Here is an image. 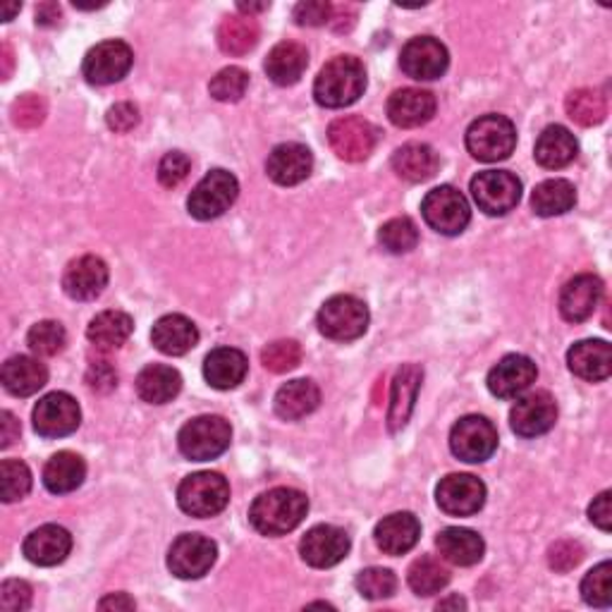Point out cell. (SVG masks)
I'll return each mask as SVG.
<instances>
[{"label": "cell", "instance_id": "obj_47", "mask_svg": "<svg viewBox=\"0 0 612 612\" xmlns=\"http://www.w3.org/2000/svg\"><path fill=\"white\" fill-rule=\"evenodd\" d=\"M249 89V74L242 68H225L213 76L209 84V92L215 101L223 104H237V101L247 94Z\"/></svg>", "mask_w": 612, "mask_h": 612}, {"label": "cell", "instance_id": "obj_27", "mask_svg": "<svg viewBox=\"0 0 612 612\" xmlns=\"http://www.w3.org/2000/svg\"><path fill=\"white\" fill-rule=\"evenodd\" d=\"M421 368L416 364H404L398 374H395L392 388H390V412H388V426L390 431H400L407 426L412 412L414 402L421 388Z\"/></svg>", "mask_w": 612, "mask_h": 612}, {"label": "cell", "instance_id": "obj_48", "mask_svg": "<svg viewBox=\"0 0 612 612\" xmlns=\"http://www.w3.org/2000/svg\"><path fill=\"white\" fill-rule=\"evenodd\" d=\"M356 591L368 601H382V598H390L398 591V577L390 569L368 567L356 574Z\"/></svg>", "mask_w": 612, "mask_h": 612}, {"label": "cell", "instance_id": "obj_56", "mask_svg": "<svg viewBox=\"0 0 612 612\" xmlns=\"http://www.w3.org/2000/svg\"><path fill=\"white\" fill-rule=\"evenodd\" d=\"M106 122L113 132H130L137 127L139 122V110L134 104H115L108 115H106Z\"/></svg>", "mask_w": 612, "mask_h": 612}, {"label": "cell", "instance_id": "obj_63", "mask_svg": "<svg viewBox=\"0 0 612 612\" xmlns=\"http://www.w3.org/2000/svg\"><path fill=\"white\" fill-rule=\"evenodd\" d=\"M20 3H3V20L10 22L12 17H15V12H20Z\"/></svg>", "mask_w": 612, "mask_h": 612}, {"label": "cell", "instance_id": "obj_5", "mask_svg": "<svg viewBox=\"0 0 612 612\" xmlns=\"http://www.w3.org/2000/svg\"><path fill=\"white\" fill-rule=\"evenodd\" d=\"M233 428L223 416H197L183 426L177 445L191 462H209L221 457L229 448Z\"/></svg>", "mask_w": 612, "mask_h": 612}, {"label": "cell", "instance_id": "obj_59", "mask_svg": "<svg viewBox=\"0 0 612 612\" xmlns=\"http://www.w3.org/2000/svg\"><path fill=\"white\" fill-rule=\"evenodd\" d=\"M58 22H60L58 3H42L36 8V24H42V27H54Z\"/></svg>", "mask_w": 612, "mask_h": 612}, {"label": "cell", "instance_id": "obj_15", "mask_svg": "<svg viewBox=\"0 0 612 612\" xmlns=\"http://www.w3.org/2000/svg\"><path fill=\"white\" fill-rule=\"evenodd\" d=\"M557 421V404L551 392L536 390L519 398L509 412V426L521 438H536L551 431Z\"/></svg>", "mask_w": 612, "mask_h": 612}, {"label": "cell", "instance_id": "obj_26", "mask_svg": "<svg viewBox=\"0 0 612 612\" xmlns=\"http://www.w3.org/2000/svg\"><path fill=\"white\" fill-rule=\"evenodd\" d=\"M153 348L168 356H183L189 350L197 348L199 342V330L189 321L187 316L180 314H168L156 321L151 330Z\"/></svg>", "mask_w": 612, "mask_h": 612}, {"label": "cell", "instance_id": "obj_12", "mask_svg": "<svg viewBox=\"0 0 612 612\" xmlns=\"http://www.w3.org/2000/svg\"><path fill=\"white\" fill-rule=\"evenodd\" d=\"M80 404L68 392H48L34 407V428L44 438H66L80 428Z\"/></svg>", "mask_w": 612, "mask_h": 612}, {"label": "cell", "instance_id": "obj_1", "mask_svg": "<svg viewBox=\"0 0 612 612\" xmlns=\"http://www.w3.org/2000/svg\"><path fill=\"white\" fill-rule=\"evenodd\" d=\"M306 513L309 501L302 491L295 489H273L261 493L249 509L251 527L263 536H283L297 529Z\"/></svg>", "mask_w": 612, "mask_h": 612}, {"label": "cell", "instance_id": "obj_40", "mask_svg": "<svg viewBox=\"0 0 612 612\" xmlns=\"http://www.w3.org/2000/svg\"><path fill=\"white\" fill-rule=\"evenodd\" d=\"M574 203H577V189H574L569 180H545L531 195V209L541 219L563 215Z\"/></svg>", "mask_w": 612, "mask_h": 612}, {"label": "cell", "instance_id": "obj_54", "mask_svg": "<svg viewBox=\"0 0 612 612\" xmlns=\"http://www.w3.org/2000/svg\"><path fill=\"white\" fill-rule=\"evenodd\" d=\"M584 560V551L577 541H560L548 553V563L555 572H569Z\"/></svg>", "mask_w": 612, "mask_h": 612}, {"label": "cell", "instance_id": "obj_53", "mask_svg": "<svg viewBox=\"0 0 612 612\" xmlns=\"http://www.w3.org/2000/svg\"><path fill=\"white\" fill-rule=\"evenodd\" d=\"M333 17V5L326 0H306L295 8V22L299 27H321Z\"/></svg>", "mask_w": 612, "mask_h": 612}, {"label": "cell", "instance_id": "obj_29", "mask_svg": "<svg viewBox=\"0 0 612 612\" xmlns=\"http://www.w3.org/2000/svg\"><path fill=\"white\" fill-rule=\"evenodd\" d=\"M0 380H3V388L15 398H30V395L46 386L48 368L38 360H32V356H12L3 364Z\"/></svg>", "mask_w": 612, "mask_h": 612}, {"label": "cell", "instance_id": "obj_32", "mask_svg": "<svg viewBox=\"0 0 612 612\" xmlns=\"http://www.w3.org/2000/svg\"><path fill=\"white\" fill-rule=\"evenodd\" d=\"M436 545L440 555L457 567H471L481 563L483 551H486V543H483V539L476 531L459 529V527L443 529L438 533Z\"/></svg>", "mask_w": 612, "mask_h": 612}, {"label": "cell", "instance_id": "obj_51", "mask_svg": "<svg viewBox=\"0 0 612 612\" xmlns=\"http://www.w3.org/2000/svg\"><path fill=\"white\" fill-rule=\"evenodd\" d=\"M189 168H191V161L183 151L165 153L158 163V183L163 187H177L189 175Z\"/></svg>", "mask_w": 612, "mask_h": 612}, {"label": "cell", "instance_id": "obj_55", "mask_svg": "<svg viewBox=\"0 0 612 612\" xmlns=\"http://www.w3.org/2000/svg\"><path fill=\"white\" fill-rule=\"evenodd\" d=\"M86 386L94 392H110L118 386V372L110 362H92L86 368Z\"/></svg>", "mask_w": 612, "mask_h": 612}, {"label": "cell", "instance_id": "obj_7", "mask_svg": "<svg viewBox=\"0 0 612 612\" xmlns=\"http://www.w3.org/2000/svg\"><path fill=\"white\" fill-rule=\"evenodd\" d=\"M237 195H239L237 177L223 168H215L207 173V177L191 189V195L187 199V209L197 221H213L233 207Z\"/></svg>", "mask_w": 612, "mask_h": 612}, {"label": "cell", "instance_id": "obj_36", "mask_svg": "<svg viewBox=\"0 0 612 612\" xmlns=\"http://www.w3.org/2000/svg\"><path fill=\"white\" fill-rule=\"evenodd\" d=\"M180 390H183V376L177 374L173 366L151 364L142 368V374L137 376L139 398L149 404L170 402L177 398V392Z\"/></svg>", "mask_w": 612, "mask_h": 612}, {"label": "cell", "instance_id": "obj_8", "mask_svg": "<svg viewBox=\"0 0 612 612\" xmlns=\"http://www.w3.org/2000/svg\"><path fill=\"white\" fill-rule=\"evenodd\" d=\"M421 213L440 235H459L471 221V209L464 195L450 185L431 189L421 201Z\"/></svg>", "mask_w": 612, "mask_h": 612}, {"label": "cell", "instance_id": "obj_42", "mask_svg": "<svg viewBox=\"0 0 612 612\" xmlns=\"http://www.w3.org/2000/svg\"><path fill=\"white\" fill-rule=\"evenodd\" d=\"M569 118L581 127L601 125L608 115V101L598 89H577L565 101Z\"/></svg>", "mask_w": 612, "mask_h": 612}, {"label": "cell", "instance_id": "obj_23", "mask_svg": "<svg viewBox=\"0 0 612 612\" xmlns=\"http://www.w3.org/2000/svg\"><path fill=\"white\" fill-rule=\"evenodd\" d=\"M24 555L32 565L38 567H54L60 565L72 551V536L68 529L58 525H46L38 527L27 536V541L22 545Z\"/></svg>", "mask_w": 612, "mask_h": 612}, {"label": "cell", "instance_id": "obj_10", "mask_svg": "<svg viewBox=\"0 0 612 612\" xmlns=\"http://www.w3.org/2000/svg\"><path fill=\"white\" fill-rule=\"evenodd\" d=\"M471 197L489 215H505L521 199V183L507 170H483L471 180Z\"/></svg>", "mask_w": 612, "mask_h": 612}, {"label": "cell", "instance_id": "obj_52", "mask_svg": "<svg viewBox=\"0 0 612 612\" xmlns=\"http://www.w3.org/2000/svg\"><path fill=\"white\" fill-rule=\"evenodd\" d=\"M32 605V586L22 579H8L0 586V608L5 612H24Z\"/></svg>", "mask_w": 612, "mask_h": 612}, {"label": "cell", "instance_id": "obj_11", "mask_svg": "<svg viewBox=\"0 0 612 612\" xmlns=\"http://www.w3.org/2000/svg\"><path fill=\"white\" fill-rule=\"evenodd\" d=\"M378 142V130L364 120L348 115V118H338L328 127V144L336 151V156L348 163H360L372 156Z\"/></svg>", "mask_w": 612, "mask_h": 612}, {"label": "cell", "instance_id": "obj_20", "mask_svg": "<svg viewBox=\"0 0 612 612\" xmlns=\"http://www.w3.org/2000/svg\"><path fill=\"white\" fill-rule=\"evenodd\" d=\"M603 299V280L593 273L574 275L560 292V314L569 323H584Z\"/></svg>", "mask_w": 612, "mask_h": 612}, {"label": "cell", "instance_id": "obj_49", "mask_svg": "<svg viewBox=\"0 0 612 612\" xmlns=\"http://www.w3.org/2000/svg\"><path fill=\"white\" fill-rule=\"evenodd\" d=\"M302 362V348L295 340H275L263 348L261 364L273 374H287Z\"/></svg>", "mask_w": 612, "mask_h": 612}, {"label": "cell", "instance_id": "obj_17", "mask_svg": "<svg viewBox=\"0 0 612 612\" xmlns=\"http://www.w3.org/2000/svg\"><path fill=\"white\" fill-rule=\"evenodd\" d=\"M438 507L450 517L476 515L486 503V486L471 474H450L436 489Z\"/></svg>", "mask_w": 612, "mask_h": 612}, {"label": "cell", "instance_id": "obj_39", "mask_svg": "<svg viewBox=\"0 0 612 612\" xmlns=\"http://www.w3.org/2000/svg\"><path fill=\"white\" fill-rule=\"evenodd\" d=\"M261 27L249 15H229L219 27V44L227 56H247L259 44Z\"/></svg>", "mask_w": 612, "mask_h": 612}, {"label": "cell", "instance_id": "obj_41", "mask_svg": "<svg viewBox=\"0 0 612 612\" xmlns=\"http://www.w3.org/2000/svg\"><path fill=\"white\" fill-rule=\"evenodd\" d=\"M407 581H410L412 591L416 596L428 598V596L440 593L445 586H448L450 572L440 565V560L424 555V557L414 560L412 567H410V574H407Z\"/></svg>", "mask_w": 612, "mask_h": 612}, {"label": "cell", "instance_id": "obj_35", "mask_svg": "<svg viewBox=\"0 0 612 612\" xmlns=\"http://www.w3.org/2000/svg\"><path fill=\"white\" fill-rule=\"evenodd\" d=\"M438 153L426 144H404L392 153V170L407 183H426L438 173Z\"/></svg>", "mask_w": 612, "mask_h": 612}, {"label": "cell", "instance_id": "obj_18", "mask_svg": "<svg viewBox=\"0 0 612 612\" xmlns=\"http://www.w3.org/2000/svg\"><path fill=\"white\" fill-rule=\"evenodd\" d=\"M299 553L306 565L326 569L342 563L350 553V536L338 527L330 525H318L306 531V536L299 543Z\"/></svg>", "mask_w": 612, "mask_h": 612}, {"label": "cell", "instance_id": "obj_45", "mask_svg": "<svg viewBox=\"0 0 612 612\" xmlns=\"http://www.w3.org/2000/svg\"><path fill=\"white\" fill-rule=\"evenodd\" d=\"M27 344L30 350L38 356H56L68 344V333L58 321H42L32 326L30 336H27Z\"/></svg>", "mask_w": 612, "mask_h": 612}, {"label": "cell", "instance_id": "obj_58", "mask_svg": "<svg viewBox=\"0 0 612 612\" xmlns=\"http://www.w3.org/2000/svg\"><path fill=\"white\" fill-rule=\"evenodd\" d=\"M20 438V421L10 412L0 414V448H10Z\"/></svg>", "mask_w": 612, "mask_h": 612}, {"label": "cell", "instance_id": "obj_38", "mask_svg": "<svg viewBox=\"0 0 612 612\" xmlns=\"http://www.w3.org/2000/svg\"><path fill=\"white\" fill-rule=\"evenodd\" d=\"M86 464L80 455L74 452H58L48 459L44 467V483L50 493L66 495L76 491L84 483Z\"/></svg>", "mask_w": 612, "mask_h": 612}, {"label": "cell", "instance_id": "obj_13", "mask_svg": "<svg viewBox=\"0 0 612 612\" xmlns=\"http://www.w3.org/2000/svg\"><path fill=\"white\" fill-rule=\"evenodd\" d=\"M450 66L448 48L433 36H416L402 48L400 68L416 82H431L445 74Z\"/></svg>", "mask_w": 612, "mask_h": 612}, {"label": "cell", "instance_id": "obj_61", "mask_svg": "<svg viewBox=\"0 0 612 612\" xmlns=\"http://www.w3.org/2000/svg\"><path fill=\"white\" fill-rule=\"evenodd\" d=\"M3 62H5V66H3V76L8 80L10 72H12V50H10L8 44H3Z\"/></svg>", "mask_w": 612, "mask_h": 612}, {"label": "cell", "instance_id": "obj_57", "mask_svg": "<svg viewBox=\"0 0 612 612\" xmlns=\"http://www.w3.org/2000/svg\"><path fill=\"white\" fill-rule=\"evenodd\" d=\"M610 501H612V493L610 491H603L601 495L596 497V501L591 503L589 507V517L593 525L601 529V531H610L612 527V507H610Z\"/></svg>", "mask_w": 612, "mask_h": 612}, {"label": "cell", "instance_id": "obj_14", "mask_svg": "<svg viewBox=\"0 0 612 612\" xmlns=\"http://www.w3.org/2000/svg\"><path fill=\"white\" fill-rule=\"evenodd\" d=\"M215 555H219V548L207 536L183 533L170 545L168 567L180 579H201L213 567Z\"/></svg>", "mask_w": 612, "mask_h": 612}, {"label": "cell", "instance_id": "obj_28", "mask_svg": "<svg viewBox=\"0 0 612 612\" xmlns=\"http://www.w3.org/2000/svg\"><path fill=\"white\" fill-rule=\"evenodd\" d=\"M374 536L378 548L386 555H404L416 545L421 536V525L412 513H395L378 521Z\"/></svg>", "mask_w": 612, "mask_h": 612}, {"label": "cell", "instance_id": "obj_2", "mask_svg": "<svg viewBox=\"0 0 612 612\" xmlns=\"http://www.w3.org/2000/svg\"><path fill=\"white\" fill-rule=\"evenodd\" d=\"M366 89V70L354 56H338L326 62L314 82L316 104L323 108H344L360 101Z\"/></svg>", "mask_w": 612, "mask_h": 612}, {"label": "cell", "instance_id": "obj_4", "mask_svg": "<svg viewBox=\"0 0 612 612\" xmlns=\"http://www.w3.org/2000/svg\"><path fill=\"white\" fill-rule=\"evenodd\" d=\"M177 503H180L183 513H187L189 517H215L221 515L229 503V486L215 471H199V474H191L180 483V489H177Z\"/></svg>", "mask_w": 612, "mask_h": 612}, {"label": "cell", "instance_id": "obj_44", "mask_svg": "<svg viewBox=\"0 0 612 612\" xmlns=\"http://www.w3.org/2000/svg\"><path fill=\"white\" fill-rule=\"evenodd\" d=\"M378 239L390 254H407L419 245V229L412 219H392L380 227Z\"/></svg>", "mask_w": 612, "mask_h": 612}, {"label": "cell", "instance_id": "obj_34", "mask_svg": "<svg viewBox=\"0 0 612 612\" xmlns=\"http://www.w3.org/2000/svg\"><path fill=\"white\" fill-rule=\"evenodd\" d=\"M309 66V54L302 44L283 42L273 46L266 58V72L278 86H292L302 80V74Z\"/></svg>", "mask_w": 612, "mask_h": 612}, {"label": "cell", "instance_id": "obj_22", "mask_svg": "<svg viewBox=\"0 0 612 612\" xmlns=\"http://www.w3.org/2000/svg\"><path fill=\"white\" fill-rule=\"evenodd\" d=\"M314 170V156L311 151L302 144H280L271 151V156L266 161V173L273 183L292 187L304 183Z\"/></svg>", "mask_w": 612, "mask_h": 612}, {"label": "cell", "instance_id": "obj_37", "mask_svg": "<svg viewBox=\"0 0 612 612\" xmlns=\"http://www.w3.org/2000/svg\"><path fill=\"white\" fill-rule=\"evenodd\" d=\"M134 330V321L130 314L125 311H101L92 318V323L86 328V338L98 350H118L130 340Z\"/></svg>", "mask_w": 612, "mask_h": 612}, {"label": "cell", "instance_id": "obj_60", "mask_svg": "<svg viewBox=\"0 0 612 612\" xmlns=\"http://www.w3.org/2000/svg\"><path fill=\"white\" fill-rule=\"evenodd\" d=\"M101 610H134V601L127 593H113L98 603Z\"/></svg>", "mask_w": 612, "mask_h": 612}, {"label": "cell", "instance_id": "obj_31", "mask_svg": "<svg viewBox=\"0 0 612 612\" xmlns=\"http://www.w3.org/2000/svg\"><path fill=\"white\" fill-rule=\"evenodd\" d=\"M577 153H579V144L567 127L551 125L545 127L539 137V142H536L533 156L543 168L557 170V168H565V165H569L574 158H577Z\"/></svg>", "mask_w": 612, "mask_h": 612}, {"label": "cell", "instance_id": "obj_64", "mask_svg": "<svg viewBox=\"0 0 612 612\" xmlns=\"http://www.w3.org/2000/svg\"><path fill=\"white\" fill-rule=\"evenodd\" d=\"M464 605H467V603L462 601V598L455 596V598H448V601L438 603V610H445V608H464Z\"/></svg>", "mask_w": 612, "mask_h": 612}, {"label": "cell", "instance_id": "obj_46", "mask_svg": "<svg viewBox=\"0 0 612 612\" xmlns=\"http://www.w3.org/2000/svg\"><path fill=\"white\" fill-rule=\"evenodd\" d=\"M581 598L593 608L612 605V565L601 563L586 574L581 581Z\"/></svg>", "mask_w": 612, "mask_h": 612}, {"label": "cell", "instance_id": "obj_50", "mask_svg": "<svg viewBox=\"0 0 612 612\" xmlns=\"http://www.w3.org/2000/svg\"><path fill=\"white\" fill-rule=\"evenodd\" d=\"M46 118V101L36 94H24L12 104V122L17 127H38Z\"/></svg>", "mask_w": 612, "mask_h": 612}, {"label": "cell", "instance_id": "obj_33", "mask_svg": "<svg viewBox=\"0 0 612 612\" xmlns=\"http://www.w3.org/2000/svg\"><path fill=\"white\" fill-rule=\"evenodd\" d=\"M318 402H321V390L314 380L297 378L285 382L275 392V414L285 421H297L306 414H311Z\"/></svg>", "mask_w": 612, "mask_h": 612}, {"label": "cell", "instance_id": "obj_6", "mask_svg": "<svg viewBox=\"0 0 612 612\" xmlns=\"http://www.w3.org/2000/svg\"><path fill=\"white\" fill-rule=\"evenodd\" d=\"M318 330L330 340L350 342L362 338L368 328V309L352 295L330 297L318 311Z\"/></svg>", "mask_w": 612, "mask_h": 612}, {"label": "cell", "instance_id": "obj_21", "mask_svg": "<svg viewBox=\"0 0 612 612\" xmlns=\"http://www.w3.org/2000/svg\"><path fill=\"white\" fill-rule=\"evenodd\" d=\"M106 285H108V266L104 259L92 257V254L74 259L66 268V275H62V290H66V295L70 299L76 302L96 299L101 292L106 290Z\"/></svg>", "mask_w": 612, "mask_h": 612}, {"label": "cell", "instance_id": "obj_16", "mask_svg": "<svg viewBox=\"0 0 612 612\" xmlns=\"http://www.w3.org/2000/svg\"><path fill=\"white\" fill-rule=\"evenodd\" d=\"M132 62H134V54L125 42H104L89 50L82 72L89 84L106 86L120 82L122 76L130 72Z\"/></svg>", "mask_w": 612, "mask_h": 612}, {"label": "cell", "instance_id": "obj_3", "mask_svg": "<svg viewBox=\"0 0 612 612\" xmlns=\"http://www.w3.org/2000/svg\"><path fill=\"white\" fill-rule=\"evenodd\" d=\"M517 146V130L505 115H483L467 130V149L471 156L483 163H497L509 158Z\"/></svg>", "mask_w": 612, "mask_h": 612}, {"label": "cell", "instance_id": "obj_9", "mask_svg": "<svg viewBox=\"0 0 612 612\" xmlns=\"http://www.w3.org/2000/svg\"><path fill=\"white\" fill-rule=\"evenodd\" d=\"M450 450L462 462H486L497 450V431L486 416L471 414L459 419L450 433Z\"/></svg>", "mask_w": 612, "mask_h": 612}, {"label": "cell", "instance_id": "obj_62", "mask_svg": "<svg viewBox=\"0 0 612 612\" xmlns=\"http://www.w3.org/2000/svg\"><path fill=\"white\" fill-rule=\"evenodd\" d=\"M237 8H239V12H247V15L251 17V12H261V10H266L268 3H259V5H257V3H239Z\"/></svg>", "mask_w": 612, "mask_h": 612}, {"label": "cell", "instance_id": "obj_25", "mask_svg": "<svg viewBox=\"0 0 612 612\" xmlns=\"http://www.w3.org/2000/svg\"><path fill=\"white\" fill-rule=\"evenodd\" d=\"M567 364L581 380H605L612 372V348L605 340H581L567 352Z\"/></svg>", "mask_w": 612, "mask_h": 612}, {"label": "cell", "instance_id": "obj_30", "mask_svg": "<svg viewBox=\"0 0 612 612\" xmlns=\"http://www.w3.org/2000/svg\"><path fill=\"white\" fill-rule=\"evenodd\" d=\"M247 356L235 348L213 350L203 362V376L215 390H233L247 376Z\"/></svg>", "mask_w": 612, "mask_h": 612}, {"label": "cell", "instance_id": "obj_24", "mask_svg": "<svg viewBox=\"0 0 612 612\" xmlns=\"http://www.w3.org/2000/svg\"><path fill=\"white\" fill-rule=\"evenodd\" d=\"M436 115V96L424 89H400L388 98V118L402 130L426 125Z\"/></svg>", "mask_w": 612, "mask_h": 612}, {"label": "cell", "instance_id": "obj_19", "mask_svg": "<svg viewBox=\"0 0 612 612\" xmlns=\"http://www.w3.org/2000/svg\"><path fill=\"white\" fill-rule=\"evenodd\" d=\"M539 376L536 364L525 354H507L489 374V390L501 400H517Z\"/></svg>", "mask_w": 612, "mask_h": 612}, {"label": "cell", "instance_id": "obj_43", "mask_svg": "<svg viewBox=\"0 0 612 612\" xmlns=\"http://www.w3.org/2000/svg\"><path fill=\"white\" fill-rule=\"evenodd\" d=\"M32 491V471L20 459H3L0 464V493L5 503H17Z\"/></svg>", "mask_w": 612, "mask_h": 612}]
</instances>
